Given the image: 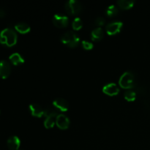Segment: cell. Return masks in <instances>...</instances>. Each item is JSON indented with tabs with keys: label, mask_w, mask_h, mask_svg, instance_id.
<instances>
[{
	"label": "cell",
	"mask_w": 150,
	"mask_h": 150,
	"mask_svg": "<svg viewBox=\"0 0 150 150\" xmlns=\"http://www.w3.org/2000/svg\"><path fill=\"white\" fill-rule=\"evenodd\" d=\"M18 40L16 31L11 28H5L0 32V43L7 47L13 46Z\"/></svg>",
	"instance_id": "obj_1"
},
{
	"label": "cell",
	"mask_w": 150,
	"mask_h": 150,
	"mask_svg": "<svg viewBox=\"0 0 150 150\" xmlns=\"http://www.w3.org/2000/svg\"><path fill=\"white\" fill-rule=\"evenodd\" d=\"M61 42L67 46L74 48L80 42V38L73 31H67L62 35Z\"/></svg>",
	"instance_id": "obj_2"
},
{
	"label": "cell",
	"mask_w": 150,
	"mask_h": 150,
	"mask_svg": "<svg viewBox=\"0 0 150 150\" xmlns=\"http://www.w3.org/2000/svg\"><path fill=\"white\" fill-rule=\"evenodd\" d=\"M119 83L121 87L131 89L135 86V76L130 71H125L119 79Z\"/></svg>",
	"instance_id": "obj_3"
},
{
	"label": "cell",
	"mask_w": 150,
	"mask_h": 150,
	"mask_svg": "<svg viewBox=\"0 0 150 150\" xmlns=\"http://www.w3.org/2000/svg\"><path fill=\"white\" fill-rule=\"evenodd\" d=\"M64 9L70 15H76L80 13L82 6L80 1L77 0H68L64 4Z\"/></svg>",
	"instance_id": "obj_4"
},
{
	"label": "cell",
	"mask_w": 150,
	"mask_h": 150,
	"mask_svg": "<svg viewBox=\"0 0 150 150\" xmlns=\"http://www.w3.org/2000/svg\"><path fill=\"white\" fill-rule=\"evenodd\" d=\"M58 115V113L56 110L48 108L45 109V118L44 120V126L46 128H51L54 126L56 123V120Z\"/></svg>",
	"instance_id": "obj_5"
},
{
	"label": "cell",
	"mask_w": 150,
	"mask_h": 150,
	"mask_svg": "<svg viewBox=\"0 0 150 150\" xmlns=\"http://www.w3.org/2000/svg\"><path fill=\"white\" fill-rule=\"evenodd\" d=\"M53 23L57 27H66L69 23V18L66 15L56 13L53 17Z\"/></svg>",
	"instance_id": "obj_6"
},
{
	"label": "cell",
	"mask_w": 150,
	"mask_h": 150,
	"mask_svg": "<svg viewBox=\"0 0 150 150\" xmlns=\"http://www.w3.org/2000/svg\"><path fill=\"white\" fill-rule=\"evenodd\" d=\"M122 25L123 23L120 21H114L110 22L106 25L105 30L109 35H116L120 32Z\"/></svg>",
	"instance_id": "obj_7"
},
{
	"label": "cell",
	"mask_w": 150,
	"mask_h": 150,
	"mask_svg": "<svg viewBox=\"0 0 150 150\" xmlns=\"http://www.w3.org/2000/svg\"><path fill=\"white\" fill-rule=\"evenodd\" d=\"M70 119L64 114H59L56 120V125L59 128L62 130H66L70 126Z\"/></svg>",
	"instance_id": "obj_8"
},
{
	"label": "cell",
	"mask_w": 150,
	"mask_h": 150,
	"mask_svg": "<svg viewBox=\"0 0 150 150\" xmlns=\"http://www.w3.org/2000/svg\"><path fill=\"white\" fill-rule=\"evenodd\" d=\"M11 73V65L7 60L0 61V78L5 79L9 77Z\"/></svg>",
	"instance_id": "obj_9"
},
{
	"label": "cell",
	"mask_w": 150,
	"mask_h": 150,
	"mask_svg": "<svg viewBox=\"0 0 150 150\" xmlns=\"http://www.w3.org/2000/svg\"><path fill=\"white\" fill-rule=\"evenodd\" d=\"M29 111L32 116L36 117H42L45 115V109H44L40 104L31 103L29 105Z\"/></svg>",
	"instance_id": "obj_10"
},
{
	"label": "cell",
	"mask_w": 150,
	"mask_h": 150,
	"mask_svg": "<svg viewBox=\"0 0 150 150\" xmlns=\"http://www.w3.org/2000/svg\"><path fill=\"white\" fill-rule=\"evenodd\" d=\"M103 92L110 96H114V95H118L120 92V88L117 83H108L103 87Z\"/></svg>",
	"instance_id": "obj_11"
},
{
	"label": "cell",
	"mask_w": 150,
	"mask_h": 150,
	"mask_svg": "<svg viewBox=\"0 0 150 150\" xmlns=\"http://www.w3.org/2000/svg\"><path fill=\"white\" fill-rule=\"evenodd\" d=\"M53 105L61 111H66L69 108L68 102L62 98H57L53 101Z\"/></svg>",
	"instance_id": "obj_12"
},
{
	"label": "cell",
	"mask_w": 150,
	"mask_h": 150,
	"mask_svg": "<svg viewBox=\"0 0 150 150\" xmlns=\"http://www.w3.org/2000/svg\"><path fill=\"white\" fill-rule=\"evenodd\" d=\"M7 147L10 150H18L21 145V141L18 136H12L7 141Z\"/></svg>",
	"instance_id": "obj_13"
},
{
	"label": "cell",
	"mask_w": 150,
	"mask_h": 150,
	"mask_svg": "<svg viewBox=\"0 0 150 150\" xmlns=\"http://www.w3.org/2000/svg\"><path fill=\"white\" fill-rule=\"evenodd\" d=\"M10 62L14 65H18V64H23L24 62V59L21 55L19 53H13L9 57Z\"/></svg>",
	"instance_id": "obj_14"
},
{
	"label": "cell",
	"mask_w": 150,
	"mask_h": 150,
	"mask_svg": "<svg viewBox=\"0 0 150 150\" xmlns=\"http://www.w3.org/2000/svg\"><path fill=\"white\" fill-rule=\"evenodd\" d=\"M15 29L21 34H26L30 31L31 27L28 23L25 22H19L15 25Z\"/></svg>",
	"instance_id": "obj_15"
},
{
	"label": "cell",
	"mask_w": 150,
	"mask_h": 150,
	"mask_svg": "<svg viewBox=\"0 0 150 150\" xmlns=\"http://www.w3.org/2000/svg\"><path fill=\"white\" fill-rule=\"evenodd\" d=\"M103 37V30L101 27H97L91 32V39L94 41L100 40Z\"/></svg>",
	"instance_id": "obj_16"
},
{
	"label": "cell",
	"mask_w": 150,
	"mask_h": 150,
	"mask_svg": "<svg viewBox=\"0 0 150 150\" xmlns=\"http://www.w3.org/2000/svg\"><path fill=\"white\" fill-rule=\"evenodd\" d=\"M135 1L133 0H119L117 1V4L119 7L123 10H128L133 7Z\"/></svg>",
	"instance_id": "obj_17"
},
{
	"label": "cell",
	"mask_w": 150,
	"mask_h": 150,
	"mask_svg": "<svg viewBox=\"0 0 150 150\" xmlns=\"http://www.w3.org/2000/svg\"><path fill=\"white\" fill-rule=\"evenodd\" d=\"M119 10L118 7L114 4H111V5L108 6L105 9V14L108 16H114L118 13Z\"/></svg>",
	"instance_id": "obj_18"
},
{
	"label": "cell",
	"mask_w": 150,
	"mask_h": 150,
	"mask_svg": "<svg viewBox=\"0 0 150 150\" xmlns=\"http://www.w3.org/2000/svg\"><path fill=\"white\" fill-rule=\"evenodd\" d=\"M124 98L127 101H134L136 99V92L133 89H127L125 92Z\"/></svg>",
	"instance_id": "obj_19"
},
{
	"label": "cell",
	"mask_w": 150,
	"mask_h": 150,
	"mask_svg": "<svg viewBox=\"0 0 150 150\" xmlns=\"http://www.w3.org/2000/svg\"><path fill=\"white\" fill-rule=\"evenodd\" d=\"M72 26L75 30H79V29H81L82 26H83V22H82L81 19L79 17L75 18L74 20L73 21V23H72Z\"/></svg>",
	"instance_id": "obj_20"
},
{
	"label": "cell",
	"mask_w": 150,
	"mask_h": 150,
	"mask_svg": "<svg viewBox=\"0 0 150 150\" xmlns=\"http://www.w3.org/2000/svg\"><path fill=\"white\" fill-rule=\"evenodd\" d=\"M81 44H82V46H83V48L86 50H91L94 47L93 43L91 42H89V41L83 40L81 42Z\"/></svg>",
	"instance_id": "obj_21"
},
{
	"label": "cell",
	"mask_w": 150,
	"mask_h": 150,
	"mask_svg": "<svg viewBox=\"0 0 150 150\" xmlns=\"http://www.w3.org/2000/svg\"><path fill=\"white\" fill-rule=\"evenodd\" d=\"M95 23L96 26H98V27H100L101 26L105 24V20L103 17H98L95 21Z\"/></svg>",
	"instance_id": "obj_22"
},
{
	"label": "cell",
	"mask_w": 150,
	"mask_h": 150,
	"mask_svg": "<svg viewBox=\"0 0 150 150\" xmlns=\"http://www.w3.org/2000/svg\"><path fill=\"white\" fill-rule=\"evenodd\" d=\"M5 15H6L5 11H4V10H3V9L0 8V18H1L4 17V16H5Z\"/></svg>",
	"instance_id": "obj_23"
},
{
	"label": "cell",
	"mask_w": 150,
	"mask_h": 150,
	"mask_svg": "<svg viewBox=\"0 0 150 150\" xmlns=\"http://www.w3.org/2000/svg\"><path fill=\"white\" fill-rule=\"evenodd\" d=\"M18 150H21V149H18Z\"/></svg>",
	"instance_id": "obj_24"
}]
</instances>
